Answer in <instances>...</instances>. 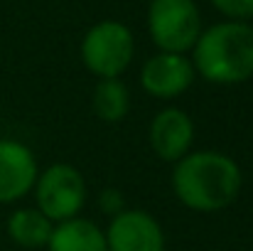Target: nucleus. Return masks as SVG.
I'll list each match as a JSON object with an SVG mask.
<instances>
[{"label": "nucleus", "instance_id": "14", "mask_svg": "<svg viewBox=\"0 0 253 251\" xmlns=\"http://www.w3.org/2000/svg\"><path fill=\"white\" fill-rule=\"evenodd\" d=\"M98 207H101V212H106L108 217H116L118 212L126 209V202H123V195H121L118 190L108 187V190H103V192L98 195Z\"/></svg>", "mask_w": 253, "mask_h": 251}, {"label": "nucleus", "instance_id": "10", "mask_svg": "<svg viewBox=\"0 0 253 251\" xmlns=\"http://www.w3.org/2000/svg\"><path fill=\"white\" fill-rule=\"evenodd\" d=\"M47 251H108L106 234L91 219L72 217L67 222H57L49 234Z\"/></svg>", "mask_w": 253, "mask_h": 251}, {"label": "nucleus", "instance_id": "6", "mask_svg": "<svg viewBox=\"0 0 253 251\" xmlns=\"http://www.w3.org/2000/svg\"><path fill=\"white\" fill-rule=\"evenodd\" d=\"M103 234L108 251H165V232L145 209L118 212Z\"/></svg>", "mask_w": 253, "mask_h": 251}, {"label": "nucleus", "instance_id": "5", "mask_svg": "<svg viewBox=\"0 0 253 251\" xmlns=\"http://www.w3.org/2000/svg\"><path fill=\"white\" fill-rule=\"evenodd\" d=\"M37 209L52 222H67L79 217L86 204V182L74 165L54 163L37 175L35 182Z\"/></svg>", "mask_w": 253, "mask_h": 251}, {"label": "nucleus", "instance_id": "13", "mask_svg": "<svg viewBox=\"0 0 253 251\" xmlns=\"http://www.w3.org/2000/svg\"><path fill=\"white\" fill-rule=\"evenodd\" d=\"M211 5L226 15V20L249 22L253 17V0H211Z\"/></svg>", "mask_w": 253, "mask_h": 251}, {"label": "nucleus", "instance_id": "4", "mask_svg": "<svg viewBox=\"0 0 253 251\" xmlns=\"http://www.w3.org/2000/svg\"><path fill=\"white\" fill-rule=\"evenodd\" d=\"M148 32L160 52L187 54L199 32L202 15L194 0H150Z\"/></svg>", "mask_w": 253, "mask_h": 251}, {"label": "nucleus", "instance_id": "8", "mask_svg": "<svg viewBox=\"0 0 253 251\" xmlns=\"http://www.w3.org/2000/svg\"><path fill=\"white\" fill-rule=\"evenodd\" d=\"M194 67L192 59L184 54H172V52H158L150 57L143 69H140V86L155 96V99H177L182 96L192 82H194Z\"/></svg>", "mask_w": 253, "mask_h": 251}, {"label": "nucleus", "instance_id": "7", "mask_svg": "<svg viewBox=\"0 0 253 251\" xmlns=\"http://www.w3.org/2000/svg\"><path fill=\"white\" fill-rule=\"evenodd\" d=\"M37 160L25 143L10 138L0 141V204H12L27 197L37 182Z\"/></svg>", "mask_w": 253, "mask_h": 251}, {"label": "nucleus", "instance_id": "3", "mask_svg": "<svg viewBox=\"0 0 253 251\" xmlns=\"http://www.w3.org/2000/svg\"><path fill=\"white\" fill-rule=\"evenodd\" d=\"M135 54L133 32L118 20H101L82 40V62L98 79H121Z\"/></svg>", "mask_w": 253, "mask_h": 251}, {"label": "nucleus", "instance_id": "9", "mask_svg": "<svg viewBox=\"0 0 253 251\" xmlns=\"http://www.w3.org/2000/svg\"><path fill=\"white\" fill-rule=\"evenodd\" d=\"M148 141H150L153 153L160 160H165V163L182 160L194 143V123H192L189 113H184L177 106H168V108L158 111L155 118L150 121Z\"/></svg>", "mask_w": 253, "mask_h": 251}, {"label": "nucleus", "instance_id": "11", "mask_svg": "<svg viewBox=\"0 0 253 251\" xmlns=\"http://www.w3.org/2000/svg\"><path fill=\"white\" fill-rule=\"evenodd\" d=\"M54 222L47 219L40 209L22 207L7 217V237L22 249H40L47 247Z\"/></svg>", "mask_w": 253, "mask_h": 251}, {"label": "nucleus", "instance_id": "12", "mask_svg": "<svg viewBox=\"0 0 253 251\" xmlns=\"http://www.w3.org/2000/svg\"><path fill=\"white\" fill-rule=\"evenodd\" d=\"M93 113L106 123H118L128 116L130 108V94L128 86L121 79H98L93 89Z\"/></svg>", "mask_w": 253, "mask_h": 251}, {"label": "nucleus", "instance_id": "1", "mask_svg": "<svg viewBox=\"0 0 253 251\" xmlns=\"http://www.w3.org/2000/svg\"><path fill=\"white\" fill-rule=\"evenodd\" d=\"M241 185V167L219 151L187 153L172 170V190L177 200L194 212L226 209L239 197Z\"/></svg>", "mask_w": 253, "mask_h": 251}, {"label": "nucleus", "instance_id": "2", "mask_svg": "<svg viewBox=\"0 0 253 251\" xmlns=\"http://www.w3.org/2000/svg\"><path fill=\"white\" fill-rule=\"evenodd\" d=\"M194 74L211 84H241L253 77V27L224 20L199 32L192 47Z\"/></svg>", "mask_w": 253, "mask_h": 251}]
</instances>
